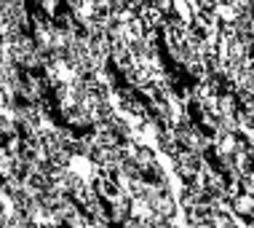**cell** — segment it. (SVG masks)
I'll return each mask as SVG.
<instances>
[{
  "instance_id": "cell-3",
  "label": "cell",
  "mask_w": 254,
  "mask_h": 228,
  "mask_svg": "<svg viewBox=\"0 0 254 228\" xmlns=\"http://www.w3.org/2000/svg\"><path fill=\"white\" fill-rule=\"evenodd\" d=\"M145 228H158V226H155V223H147V226H145Z\"/></svg>"
},
{
  "instance_id": "cell-2",
  "label": "cell",
  "mask_w": 254,
  "mask_h": 228,
  "mask_svg": "<svg viewBox=\"0 0 254 228\" xmlns=\"http://www.w3.org/2000/svg\"><path fill=\"white\" fill-rule=\"evenodd\" d=\"M195 129L201 132V137H203L206 142H217V137H219V129H217L211 121H206V118H203L201 123H195Z\"/></svg>"
},
{
  "instance_id": "cell-1",
  "label": "cell",
  "mask_w": 254,
  "mask_h": 228,
  "mask_svg": "<svg viewBox=\"0 0 254 228\" xmlns=\"http://www.w3.org/2000/svg\"><path fill=\"white\" fill-rule=\"evenodd\" d=\"M185 115H188L193 123H201L206 118V108H203V100H198V97H190V100H185Z\"/></svg>"
},
{
  "instance_id": "cell-4",
  "label": "cell",
  "mask_w": 254,
  "mask_h": 228,
  "mask_svg": "<svg viewBox=\"0 0 254 228\" xmlns=\"http://www.w3.org/2000/svg\"><path fill=\"white\" fill-rule=\"evenodd\" d=\"M252 115H254V102H252Z\"/></svg>"
}]
</instances>
